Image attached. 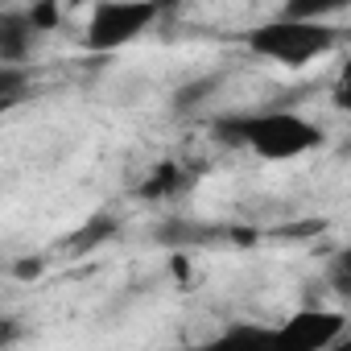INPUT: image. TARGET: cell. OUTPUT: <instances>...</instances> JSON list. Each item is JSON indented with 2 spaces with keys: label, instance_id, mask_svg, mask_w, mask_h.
<instances>
[{
  "label": "cell",
  "instance_id": "cell-1",
  "mask_svg": "<svg viewBox=\"0 0 351 351\" xmlns=\"http://www.w3.org/2000/svg\"><path fill=\"white\" fill-rule=\"evenodd\" d=\"M223 141H236V145H248L252 153L269 157V161H289V157H302L306 149L322 145V132L302 120L298 112H265V116H232L215 128Z\"/></svg>",
  "mask_w": 351,
  "mask_h": 351
},
{
  "label": "cell",
  "instance_id": "cell-2",
  "mask_svg": "<svg viewBox=\"0 0 351 351\" xmlns=\"http://www.w3.org/2000/svg\"><path fill=\"white\" fill-rule=\"evenodd\" d=\"M339 42V29L326 21H298V17H273L265 25H256L248 34V50L281 62V66H306L322 54H330V46Z\"/></svg>",
  "mask_w": 351,
  "mask_h": 351
},
{
  "label": "cell",
  "instance_id": "cell-3",
  "mask_svg": "<svg viewBox=\"0 0 351 351\" xmlns=\"http://www.w3.org/2000/svg\"><path fill=\"white\" fill-rule=\"evenodd\" d=\"M165 9V0H104V5L91 13L87 21V50L95 54H108V50H120L128 46L132 38H141Z\"/></svg>",
  "mask_w": 351,
  "mask_h": 351
},
{
  "label": "cell",
  "instance_id": "cell-4",
  "mask_svg": "<svg viewBox=\"0 0 351 351\" xmlns=\"http://www.w3.org/2000/svg\"><path fill=\"white\" fill-rule=\"evenodd\" d=\"M343 330H347V318H343L339 310H302V314H293L281 330H273V339L285 343V347L322 351V347L339 343Z\"/></svg>",
  "mask_w": 351,
  "mask_h": 351
},
{
  "label": "cell",
  "instance_id": "cell-5",
  "mask_svg": "<svg viewBox=\"0 0 351 351\" xmlns=\"http://www.w3.org/2000/svg\"><path fill=\"white\" fill-rule=\"evenodd\" d=\"M34 34H38V29L29 25V17H0V58H5V62L25 58Z\"/></svg>",
  "mask_w": 351,
  "mask_h": 351
},
{
  "label": "cell",
  "instance_id": "cell-6",
  "mask_svg": "<svg viewBox=\"0 0 351 351\" xmlns=\"http://www.w3.org/2000/svg\"><path fill=\"white\" fill-rule=\"evenodd\" d=\"M351 0H285L281 17H298V21H326L330 13H343Z\"/></svg>",
  "mask_w": 351,
  "mask_h": 351
},
{
  "label": "cell",
  "instance_id": "cell-7",
  "mask_svg": "<svg viewBox=\"0 0 351 351\" xmlns=\"http://www.w3.org/2000/svg\"><path fill=\"white\" fill-rule=\"evenodd\" d=\"M21 87H25V75L17 66H0V108H5L9 99H17Z\"/></svg>",
  "mask_w": 351,
  "mask_h": 351
},
{
  "label": "cell",
  "instance_id": "cell-8",
  "mask_svg": "<svg viewBox=\"0 0 351 351\" xmlns=\"http://www.w3.org/2000/svg\"><path fill=\"white\" fill-rule=\"evenodd\" d=\"M25 17H29V25L42 34V29H50V25H58V5H54V0H38Z\"/></svg>",
  "mask_w": 351,
  "mask_h": 351
}]
</instances>
